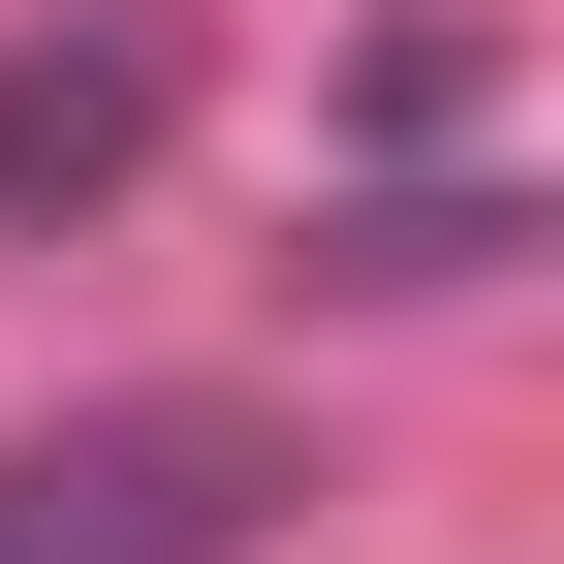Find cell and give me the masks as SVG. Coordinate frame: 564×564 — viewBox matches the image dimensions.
Listing matches in <instances>:
<instances>
[{
    "label": "cell",
    "mask_w": 564,
    "mask_h": 564,
    "mask_svg": "<svg viewBox=\"0 0 564 564\" xmlns=\"http://www.w3.org/2000/svg\"><path fill=\"white\" fill-rule=\"evenodd\" d=\"M533 220H502V188H377V220H314V282H502Z\"/></svg>",
    "instance_id": "3957f363"
},
{
    "label": "cell",
    "mask_w": 564,
    "mask_h": 564,
    "mask_svg": "<svg viewBox=\"0 0 564 564\" xmlns=\"http://www.w3.org/2000/svg\"><path fill=\"white\" fill-rule=\"evenodd\" d=\"M158 126H188V0H63V32H0V251L95 220Z\"/></svg>",
    "instance_id": "7a4b0ae2"
},
{
    "label": "cell",
    "mask_w": 564,
    "mask_h": 564,
    "mask_svg": "<svg viewBox=\"0 0 564 564\" xmlns=\"http://www.w3.org/2000/svg\"><path fill=\"white\" fill-rule=\"evenodd\" d=\"M282 502H314L282 408H63V440H0V564H251Z\"/></svg>",
    "instance_id": "6da1fadb"
}]
</instances>
